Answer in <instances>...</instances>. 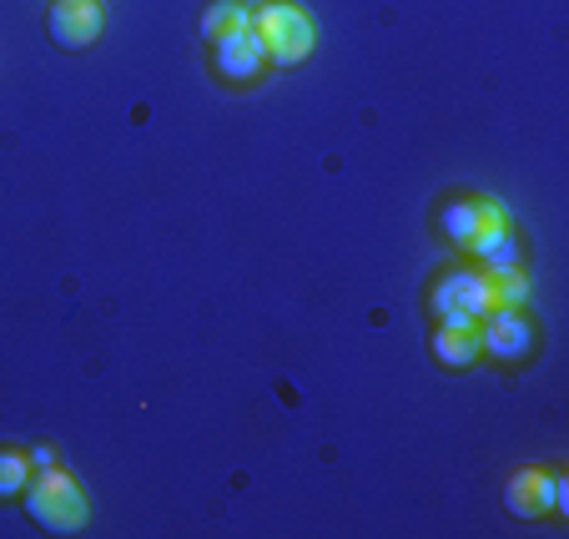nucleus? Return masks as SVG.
I'll return each mask as SVG.
<instances>
[{"instance_id":"39448f33","label":"nucleus","mask_w":569,"mask_h":539,"mask_svg":"<svg viewBox=\"0 0 569 539\" xmlns=\"http://www.w3.org/2000/svg\"><path fill=\"white\" fill-rule=\"evenodd\" d=\"M443 232H449V242L453 248H463L469 252L473 242H483V238H495L499 227H509V212L495 202V197H459V202H449L443 207Z\"/></svg>"},{"instance_id":"7ed1b4c3","label":"nucleus","mask_w":569,"mask_h":539,"mask_svg":"<svg viewBox=\"0 0 569 539\" xmlns=\"http://www.w3.org/2000/svg\"><path fill=\"white\" fill-rule=\"evenodd\" d=\"M495 308V282L483 268H459V272H443L429 292V313L439 323H459V328H473L483 313Z\"/></svg>"},{"instance_id":"9b49d317","label":"nucleus","mask_w":569,"mask_h":539,"mask_svg":"<svg viewBox=\"0 0 569 539\" xmlns=\"http://www.w3.org/2000/svg\"><path fill=\"white\" fill-rule=\"evenodd\" d=\"M248 26H252V6H242V0H212L202 16V41H222V36L248 31Z\"/></svg>"},{"instance_id":"f8f14e48","label":"nucleus","mask_w":569,"mask_h":539,"mask_svg":"<svg viewBox=\"0 0 569 539\" xmlns=\"http://www.w3.org/2000/svg\"><path fill=\"white\" fill-rule=\"evenodd\" d=\"M31 459L21 449H0V499H21L26 485H31Z\"/></svg>"},{"instance_id":"423d86ee","label":"nucleus","mask_w":569,"mask_h":539,"mask_svg":"<svg viewBox=\"0 0 569 539\" xmlns=\"http://www.w3.org/2000/svg\"><path fill=\"white\" fill-rule=\"evenodd\" d=\"M101 26H107V11L101 0H51L46 11V31L61 51H87V46L101 41Z\"/></svg>"},{"instance_id":"ddd939ff","label":"nucleus","mask_w":569,"mask_h":539,"mask_svg":"<svg viewBox=\"0 0 569 539\" xmlns=\"http://www.w3.org/2000/svg\"><path fill=\"white\" fill-rule=\"evenodd\" d=\"M489 282H495V308H525L529 302L525 262H519V268H505V272H489Z\"/></svg>"},{"instance_id":"9d476101","label":"nucleus","mask_w":569,"mask_h":539,"mask_svg":"<svg viewBox=\"0 0 569 539\" xmlns=\"http://www.w3.org/2000/svg\"><path fill=\"white\" fill-rule=\"evenodd\" d=\"M469 252H473V258H479V268H483V272H505V268H519V262H525V248H519L515 227H499L495 238L473 242Z\"/></svg>"},{"instance_id":"1a4fd4ad","label":"nucleus","mask_w":569,"mask_h":539,"mask_svg":"<svg viewBox=\"0 0 569 539\" xmlns=\"http://www.w3.org/2000/svg\"><path fill=\"white\" fill-rule=\"evenodd\" d=\"M429 353L439 368H453V373H463V368L479 363V333L473 328H459V323H439L429 333Z\"/></svg>"},{"instance_id":"f03ea898","label":"nucleus","mask_w":569,"mask_h":539,"mask_svg":"<svg viewBox=\"0 0 569 539\" xmlns=\"http://www.w3.org/2000/svg\"><path fill=\"white\" fill-rule=\"evenodd\" d=\"M252 31H258L268 66H302L318 46V26L302 6L292 0H268V6H252Z\"/></svg>"},{"instance_id":"4468645a","label":"nucleus","mask_w":569,"mask_h":539,"mask_svg":"<svg viewBox=\"0 0 569 539\" xmlns=\"http://www.w3.org/2000/svg\"><path fill=\"white\" fill-rule=\"evenodd\" d=\"M26 459H31V469H51L56 465V453H51V443H36L31 453H26Z\"/></svg>"},{"instance_id":"0eeeda50","label":"nucleus","mask_w":569,"mask_h":539,"mask_svg":"<svg viewBox=\"0 0 569 539\" xmlns=\"http://www.w3.org/2000/svg\"><path fill=\"white\" fill-rule=\"evenodd\" d=\"M559 479L555 469H519L505 485V509L515 519H545L559 509Z\"/></svg>"},{"instance_id":"f257e3e1","label":"nucleus","mask_w":569,"mask_h":539,"mask_svg":"<svg viewBox=\"0 0 569 539\" xmlns=\"http://www.w3.org/2000/svg\"><path fill=\"white\" fill-rule=\"evenodd\" d=\"M21 505H26V519H31L41 535L71 539V535H87V525H91L87 489L76 485V475H66V469H56V465L36 469L26 495H21Z\"/></svg>"},{"instance_id":"20e7f679","label":"nucleus","mask_w":569,"mask_h":539,"mask_svg":"<svg viewBox=\"0 0 569 539\" xmlns=\"http://www.w3.org/2000/svg\"><path fill=\"white\" fill-rule=\"evenodd\" d=\"M473 333H479V353H489L495 363H519L535 353V323L525 308H489Z\"/></svg>"},{"instance_id":"6e6552de","label":"nucleus","mask_w":569,"mask_h":539,"mask_svg":"<svg viewBox=\"0 0 569 539\" xmlns=\"http://www.w3.org/2000/svg\"><path fill=\"white\" fill-rule=\"evenodd\" d=\"M212 66L222 81H232V87H248V81H258L262 71H268V51H262L258 31H232L222 36V41H212Z\"/></svg>"}]
</instances>
